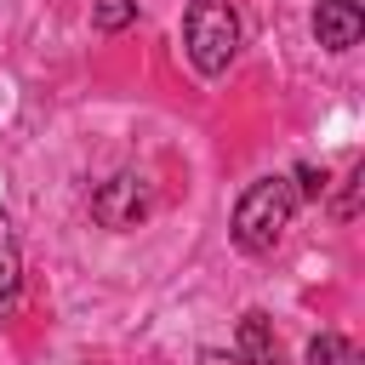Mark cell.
Returning a JSON list of instances; mask_svg holds the SVG:
<instances>
[{"mask_svg": "<svg viewBox=\"0 0 365 365\" xmlns=\"http://www.w3.org/2000/svg\"><path fill=\"white\" fill-rule=\"evenodd\" d=\"M148 211V182L143 177H131V171H120V177H108L97 194H91V217L103 222V228H137V217Z\"/></svg>", "mask_w": 365, "mask_h": 365, "instance_id": "cell-3", "label": "cell"}, {"mask_svg": "<svg viewBox=\"0 0 365 365\" xmlns=\"http://www.w3.org/2000/svg\"><path fill=\"white\" fill-rule=\"evenodd\" d=\"M291 188H297V200H319V194H325V171L297 165V182H291Z\"/></svg>", "mask_w": 365, "mask_h": 365, "instance_id": "cell-10", "label": "cell"}, {"mask_svg": "<svg viewBox=\"0 0 365 365\" xmlns=\"http://www.w3.org/2000/svg\"><path fill=\"white\" fill-rule=\"evenodd\" d=\"M291 211H297L291 177H262V182H251V188L240 194V205H234V217H228V234H234L240 251L268 257V251L279 245V234L291 228Z\"/></svg>", "mask_w": 365, "mask_h": 365, "instance_id": "cell-1", "label": "cell"}, {"mask_svg": "<svg viewBox=\"0 0 365 365\" xmlns=\"http://www.w3.org/2000/svg\"><path fill=\"white\" fill-rule=\"evenodd\" d=\"M200 365H240V359H234V354H222V348H205V354H200Z\"/></svg>", "mask_w": 365, "mask_h": 365, "instance_id": "cell-11", "label": "cell"}, {"mask_svg": "<svg viewBox=\"0 0 365 365\" xmlns=\"http://www.w3.org/2000/svg\"><path fill=\"white\" fill-rule=\"evenodd\" d=\"M314 34H319L325 51H348V46H359V34H365V11H359V0H319V11H314Z\"/></svg>", "mask_w": 365, "mask_h": 365, "instance_id": "cell-4", "label": "cell"}, {"mask_svg": "<svg viewBox=\"0 0 365 365\" xmlns=\"http://www.w3.org/2000/svg\"><path fill=\"white\" fill-rule=\"evenodd\" d=\"M137 23V0H91V29L103 34H120Z\"/></svg>", "mask_w": 365, "mask_h": 365, "instance_id": "cell-7", "label": "cell"}, {"mask_svg": "<svg viewBox=\"0 0 365 365\" xmlns=\"http://www.w3.org/2000/svg\"><path fill=\"white\" fill-rule=\"evenodd\" d=\"M359 182H365V165H354L348 182H342V200H336V217L342 222H354V211H359Z\"/></svg>", "mask_w": 365, "mask_h": 365, "instance_id": "cell-9", "label": "cell"}, {"mask_svg": "<svg viewBox=\"0 0 365 365\" xmlns=\"http://www.w3.org/2000/svg\"><path fill=\"white\" fill-rule=\"evenodd\" d=\"M354 359V348L336 336V331H319L314 342H308V365H348Z\"/></svg>", "mask_w": 365, "mask_h": 365, "instance_id": "cell-8", "label": "cell"}, {"mask_svg": "<svg viewBox=\"0 0 365 365\" xmlns=\"http://www.w3.org/2000/svg\"><path fill=\"white\" fill-rule=\"evenodd\" d=\"M182 51H188V63L205 80L228 74V63L240 51V17H234V6L228 0H188V11H182Z\"/></svg>", "mask_w": 365, "mask_h": 365, "instance_id": "cell-2", "label": "cell"}, {"mask_svg": "<svg viewBox=\"0 0 365 365\" xmlns=\"http://www.w3.org/2000/svg\"><path fill=\"white\" fill-rule=\"evenodd\" d=\"M17 291H23V257H17V234H11V222L0 217V314L17 308Z\"/></svg>", "mask_w": 365, "mask_h": 365, "instance_id": "cell-6", "label": "cell"}, {"mask_svg": "<svg viewBox=\"0 0 365 365\" xmlns=\"http://www.w3.org/2000/svg\"><path fill=\"white\" fill-rule=\"evenodd\" d=\"M234 359H240V365H279V336H274V325H268L262 308H251V314L240 319V331H234Z\"/></svg>", "mask_w": 365, "mask_h": 365, "instance_id": "cell-5", "label": "cell"}]
</instances>
